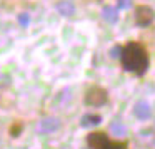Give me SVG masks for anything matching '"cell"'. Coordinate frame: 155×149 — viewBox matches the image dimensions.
<instances>
[{"instance_id": "obj_6", "label": "cell", "mask_w": 155, "mask_h": 149, "mask_svg": "<svg viewBox=\"0 0 155 149\" xmlns=\"http://www.w3.org/2000/svg\"><path fill=\"white\" fill-rule=\"evenodd\" d=\"M134 116L138 117L140 121H147V119H150V116H152L150 104L145 102V101H138L137 104L134 106Z\"/></svg>"}, {"instance_id": "obj_7", "label": "cell", "mask_w": 155, "mask_h": 149, "mask_svg": "<svg viewBox=\"0 0 155 149\" xmlns=\"http://www.w3.org/2000/svg\"><path fill=\"white\" fill-rule=\"evenodd\" d=\"M102 19L108 24H117L118 22V10L117 7H112V5H105L102 9Z\"/></svg>"}, {"instance_id": "obj_4", "label": "cell", "mask_w": 155, "mask_h": 149, "mask_svg": "<svg viewBox=\"0 0 155 149\" xmlns=\"http://www.w3.org/2000/svg\"><path fill=\"white\" fill-rule=\"evenodd\" d=\"M58 127H60L58 117H44L37 122V132H40V134H52Z\"/></svg>"}, {"instance_id": "obj_10", "label": "cell", "mask_w": 155, "mask_h": 149, "mask_svg": "<svg viewBox=\"0 0 155 149\" xmlns=\"http://www.w3.org/2000/svg\"><path fill=\"white\" fill-rule=\"evenodd\" d=\"M100 149H128V144H127V141H122V139H117V141L108 139Z\"/></svg>"}, {"instance_id": "obj_14", "label": "cell", "mask_w": 155, "mask_h": 149, "mask_svg": "<svg viewBox=\"0 0 155 149\" xmlns=\"http://www.w3.org/2000/svg\"><path fill=\"white\" fill-rule=\"evenodd\" d=\"M128 7H132V0H118L117 10H120V9H128Z\"/></svg>"}, {"instance_id": "obj_15", "label": "cell", "mask_w": 155, "mask_h": 149, "mask_svg": "<svg viewBox=\"0 0 155 149\" xmlns=\"http://www.w3.org/2000/svg\"><path fill=\"white\" fill-rule=\"evenodd\" d=\"M110 55L114 59H117L118 55H120V45H114V47H112V50H110Z\"/></svg>"}, {"instance_id": "obj_8", "label": "cell", "mask_w": 155, "mask_h": 149, "mask_svg": "<svg viewBox=\"0 0 155 149\" xmlns=\"http://www.w3.org/2000/svg\"><path fill=\"white\" fill-rule=\"evenodd\" d=\"M57 12L64 17H72L75 14V5L68 0H64V2H58L57 4Z\"/></svg>"}, {"instance_id": "obj_1", "label": "cell", "mask_w": 155, "mask_h": 149, "mask_svg": "<svg viewBox=\"0 0 155 149\" xmlns=\"http://www.w3.org/2000/svg\"><path fill=\"white\" fill-rule=\"evenodd\" d=\"M120 64L122 69L134 75H142L148 71L150 64V55L148 50L142 42L138 40H128L127 44L120 45Z\"/></svg>"}, {"instance_id": "obj_2", "label": "cell", "mask_w": 155, "mask_h": 149, "mask_svg": "<svg viewBox=\"0 0 155 149\" xmlns=\"http://www.w3.org/2000/svg\"><path fill=\"white\" fill-rule=\"evenodd\" d=\"M84 102L88 107H102L108 102V92L107 89L100 87V85H92L87 89L84 95Z\"/></svg>"}, {"instance_id": "obj_13", "label": "cell", "mask_w": 155, "mask_h": 149, "mask_svg": "<svg viewBox=\"0 0 155 149\" xmlns=\"http://www.w3.org/2000/svg\"><path fill=\"white\" fill-rule=\"evenodd\" d=\"M22 127H24V126H22L20 122H17L15 126H12V127H10V136H12V137H17V136L20 134Z\"/></svg>"}, {"instance_id": "obj_9", "label": "cell", "mask_w": 155, "mask_h": 149, "mask_svg": "<svg viewBox=\"0 0 155 149\" xmlns=\"http://www.w3.org/2000/svg\"><path fill=\"white\" fill-rule=\"evenodd\" d=\"M82 127H92V126H98L102 122V116L100 114H92V112H88V114H85L84 117H82Z\"/></svg>"}, {"instance_id": "obj_5", "label": "cell", "mask_w": 155, "mask_h": 149, "mask_svg": "<svg viewBox=\"0 0 155 149\" xmlns=\"http://www.w3.org/2000/svg\"><path fill=\"white\" fill-rule=\"evenodd\" d=\"M108 139L110 137H108V134L105 131H95V132H90L85 141H87L88 149H100Z\"/></svg>"}, {"instance_id": "obj_11", "label": "cell", "mask_w": 155, "mask_h": 149, "mask_svg": "<svg viewBox=\"0 0 155 149\" xmlns=\"http://www.w3.org/2000/svg\"><path fill=\"white\" fill-rule=\"evenodd\" d=\"M112 132H114L115 136H118V137H122V136L127 134V126L124 124V122H112Z\"/></svg>"}, {"instance_id": "obj_3", "label": "cell", "mask_w": 155, "mask_h": 149, "mask_svg": "<svg viewBox=\"0 0 155 149\" xmlns=\"http://www.w3.org/2000/svg\"><path fill=\"white\" fill-rule=\"evenodd\" d=\"M153 20V9L150 5H137L135 7V24L138 27H148Z\"/></svg>"}, {"instance_id": "obj_12", "label": "cell", "mask_w": 155, "mask_h": 149, "mask_svg": "<svg viewBox=\"0 0 155 149\" xmlns=\"http://www.w3.org/2000/svg\"><path fill=\"white\" fill-rule=\"evenodd\" d=\"M18 24H20L22 27H28V24H30V15L28 14H20L18 15Z\"/></svg>"}]
</instances>
